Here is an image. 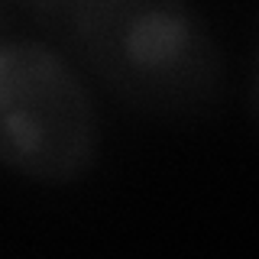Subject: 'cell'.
Instances as JSON below:
<instances>
[{"instance_id":"cell-1","label":"cell","mask_w":259,"mask_h":259,"mask_svg":"<svg viewBox=\"0 0 259 259\" xmlns=\"http://www.w3.org/2000/svg\"><path fill=\"white\" fill-rule=\"evenodd\" d=\"M46 36L136 117L194 123L224 104V46L194 0H62Z\"/></svg>"},{"instance_id":"cell-2","label":"cell","mask_w":259,"mask_h":259,"mask_svg":"<svg viewBox=\"0 0 259 259\" xmlns=\"http://www.w3.org/2000/svg\"><path fill=\"white\" fill-rule=\"evenodd\" d=\"M101 159V110L91 78L46 32L0 39V165L68 188Z\"/></svg>"},{"instance_id":"cell-3","label":"cell","mask_w":259,"mask_h":259,"mask_svg":"<svg viewBox=\"0 0 259 259\" xmlns=\"http://www.w3.org/2000/svg\"><path fill=\"white\" fill-rule=\"evenodd\" d=\"M16 7H23V10H26L32 20L39 23V29H49L52 26V20H55V10H59V4L62 0H13Z\"/></svg>"},{"instance_id":"cell-4","label":"cell","mask_w":259,"mask_h":259,"mask_svg":"<svg viewBox=\"0 0 259 259\" xmlns=\"http://www.w3.org/2000/svg\"><path fill=\"white\" fill-rule=\"evenodd\" d=\"M246 110L259 130V49L253 55V68H249V81H246Z\"/></svg>"},{"instance_id":"cell-5","label":"cell","mask_w":259,"mask_h":259,"mask_svg":"<svg viewBox=\"0 0 259 259\" xmlns=\"http://www.w3.org/2000/svg\"><path fill=\"white\" fill-rule=\"evenodd\" d=\"M13 0H0V39H4V36H10V16H13Z\"/></svg>"}]
</instances>
